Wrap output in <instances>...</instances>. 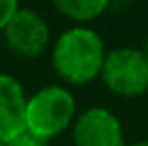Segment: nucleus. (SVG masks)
<instances>
[{
	"mask_svg": "<svg viewBox=\"0 0 148 146\" xmlns=\"http://www.w3.org/2000/svg\"><path fill=\"white\" fill-rule=\"evenodd\" d=\"M104 58V40L88 26H72L64 30L52 44L54 72L68 84L82 86L100 78Z\"/></svg>",
	"mask_w": 148,
	"mask_h": 146,
	"instance_id": "obj_1",
	"label": "nucleus"
},
{
	"mask_svg": "<svg viewBox=\"0 0 148 146\" xmlns=\"http://www.w3.org/2000/svg\"><path fill=\"white\" fill-rule=\"evenodd\" d=\"M74 118L76 100L66 86H42L26 100V132L46 142L70 128Z\"/></svg>",
	"mask_w": 148,
	"mask_h": 146,
	"instance_id": "obj_2",
	"label": "nucleus"
},
{
	"mask_svg": "<svg viewBox=\"0 0 148 146\" xmlns=\"http://www.w3.org/2000/svg\"><path fill=\"white\" fill-rule=\"evenodd\" d=\"M100 80L122 98H138L148 92V60L140 48L118 46L106 52Z\"/></svg>",
	"mask_w": 148,
	"mask_h": 146,
	"instance_id": "obj_3",
	"label": "nucleus"
},
{
	"mask_svg": "<svg viewBox=\"0 0 148 146\" xmlns=\"http://www.w3.org/2000/svg\"><path fill=\"white\" fill-rule=\"evenodd\" d=\"M70 134L74 146H126L122 122L106 106H90L76 114Z\"/></svg>",
	"mask_w": 148,
	"mask_h": 146,
	"instance_id": "obj_4",
	"label": "nucleus"
},
{
	"mask_svg": "<svg viewBox=\"0 0 148 146\" xmlns=\"http://www.w3.org/2000/svg\"><path fill=\"white\" fill-rule=\"evenodd\" d=\"M4 40L14 54L22 58H36L48 48L50 26L40 12L20 6L4 28Z\"/></svg>",
	"mask_w": 148,
	"mask_h": 146,
	"instance_id": "obj_5",
	"label": "nucleus"
},
{
	"mask_svg": "<svg viewBox=\"0 0 148 146\" xmlns=\"http://www.w3.org/2000/svg\"><path fill=\"white\" fill-rule=\"evenodd\" d=\"M26 100L20 80L0 72V144H8L26 130Z\"/></svg>",
	"mask_w": 148,
	"mask_h": 146,
	"instance_id": "obj_6",
	"label": "nucleus"
},
{
	"mask_svg": "<svg viewBox=\"0 0 148 146\" xmlns=\"http://www.w3.org/2000/svg\"><path fill=\"white\" fill-rule=\"evenodd\" d=\"M54 8L68 20L76 22V26H84L86 22L100 18L110 8V2L108 0H56Z\"/></svg>",
	"mask_w": 148,
	"mask_h": 146,
	"instance_id": "obj_7",
	"label": "nucleus"
},
{
	"mask_svg": "<svg viewBox=\"0 0 148 146\" xmlns=\"http://www.w3.org/2000/svg\"><path fill=\"white\" fill-rule=\"evenodd\" d=\"M20 8V4L16 0H0V30L4 32L6 24L10 22V18L14 16V12Z\"/></svg>",
	"mask_w": 148,
	"mask_h": 146,
	"instance_id": "obj_8",
	"label": "nucleus"
},
{
	"mask_svg": "<svg viewBox=\"0 0 148 146\" xmlns=\"http://www.w3.org/2000/svg\"><path fill=\"white\" fill-rule=\"evenodd\" d=\"M4 146H48V142L24 130L22 134H18L14 140H10L8 144H4Z\"/></svg>",
	"mask_w": 148,
	"mask_h": 146,
	"instance_id": "obj_9",
	"label": "nucleus"
},
{
	"mask_svg": "<svg viewBox=\"0 0 148 146\" xmlns=\"http://www.w3.org/2000/svg\"><path fill=\"white\" fill-rule=\"evenodd\" d=\"M126 146H148V138H144V140H134V142H126Z\"/></svg>",
	"mask_w": 148,
	"mask_h": 146,
	"instance_id": "obj_10",
	"label": "nucleus"
},
{
	"mask_svg": "<svg viewBox=\"0 0 148 146\" xmlns=\"http://www.w3.org/2000/svg\"><path fill=\"white\" fill-rule=\"evenodd\" d=\"M140 52L146 56V60H148V36L144 38V42H142V46H140Z\"/></svg>",
	"mask_w": 148,
	"mask_h": 146,
	"instance_id": "obj_11",
	"label": "nucleus"
},
{
	"mask_svg": "<svg viewBox=\"0 0 148 146\" xmlns=\"http://www.w3.org/2000/svg\"><path fill=\"white\" fill-rule=\"evenodd\" d=\"M146 96H148V92H146Z\"/></svg>",
	"mask_w": 148,
	"mask_h": 146,
	"instance_id": "obj_12",
	"label": "nucleus"
},
{
	"mask_svg": "<svg viewBox=\"0 0 148 146\" xmlns=\"http://www.w3.org/2000/svg\"><path fill=\"white\" fill-rule=\"evenodd\" d=\"M0 146H4V144H0Z\"/></svg>",
	"mask_w": 148,
	"mask_h": 146,
	"instance_id": "obj_13",
	"label": "nucleus"
}]
</instances>
